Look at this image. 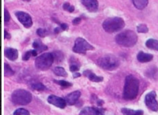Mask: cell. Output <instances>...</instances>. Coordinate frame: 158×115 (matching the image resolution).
Instances as JSON below:
<instances>
[{"instance_id": "ffe728a7", "label": "cell", "mask_w": 158, "mask_h": 115, "mask_svg": "<svg viewBox=\"0 0 158 115\" xmlns=\"http://www.w3.org/2000/svg\"><path fill=\"white\" fill-rule=\"evenodd\" d=\"M146 46L148 49L158 51V41L153 39H150L146 42Z\"/></svg>"}, {"instance_id": "7402d4cb", "label": "cell", "mask_w": 158, "mask_h": 115, "mask_svg": "<svg viewBox=\"0 0 158 115\" xmlns=\"http://www.w3.org/2000/svg\"><path fill=\"white\" fill-rule=\"evenodd\" d=\"M4 76L5 77H10L15 74V71L13 70L9 64L5 63L4 66Z\"/></svg>"}, {"instance_id": "603a6c76", "label": "cell", "mask_w": 158, "mask_h": 115, "mask_svg": "<svg viewBox=\"0 0 158 115\" xmlns=\"http://www.w3.org/2000/svg\"><path fill=\"white\" fill-rule=\"evenodd\" d=\"M31 88L33 90L37 91H45L46 89V86L41 82H40L32 83L31 85Z\"/></svg>"}, {"instance_id": "4fadbf2b", "label": "cell", "mask_w": 158, "mask_h": 115, "mask_svg": "<svg viewBox=\"0 0 158 115\" xmlns=\"http://www.w3.org/2000/svg\"><path fill=\"white\" fill-rule=\"evenodd\" d=\"M79 115H104V114L99 108L92 107H86L81 110Z\"/></svg>"}, {"instance_id": "8d00e7d4", "label": "cell", "mask_w": 158, "mask_h": 115, "mask_svg": "<svg viewBox=\"0 0 158 115\" xmlns=\"http://www.w3.org/2000/svg\"><path fill=\"white\" fill-rule=\"evenodd\" d=\"M62 30L60 28V27H57L56 28H55L54 29V32L56 33H59L60 32V31H61Z\"/></svg>"}, {"instance_id": "ac0fdd59", "label": "cell", "mask_w": 158, "mask_h": 115, "mask_svg": "<svg viewBox=\"0 0 158 115\" xmlns=\"http://www.w3.org/2000/svg\"><path fill=\"white\" fill-rule=\"evenodd\" d=\"M33 48L37 51L41 52L43 51H47L48 49V46L43 44L40 40H36L33 43Z\"/></svg>"}, {"instance_id": "f1b7e54d", "label": "cell", "mask_w": 158, "mask_h": 115, "mask_svg": "<svg viewBox=\"0 0 158 115\" xmlns=\"http://www.w3.org/2000/svg\"><path fill=\"white\" fill-rule=\"evenodd\" d=\"M63 8L64 11H67L70 13L73 12L75 10L74 7L73 5H70V3L68 2L64 3L63 6Z\"/></svg>"}, {"instance_id": "d4e9b609", "label": "cell", "mask_w": 158, "mask_h": 115, "mask_svg": "<svg viewBox=\"0 0 158 115\" xmlns=\"http://www.w3.org/2000/svg\"><path fill=\"white\" fill-rule=\"evenodd\" d=\"M80 65L77 62L74 60L72 61L71 64L70 66V70L72 72H75L78 71L80 69Z\"/></svg>"}, {"instance_id": "f546056e", "label": "cell", "mask_w": 158, "mask_h": 115, "mask_svg": "<svg viewBox=\"0 0 158 115\" xmlns=\"http://www.w3.org/2000/svg\"><path fill=\"white\" fill-rule=\"evenodd\" d=\"M36 33L39 37L42 38H45L48 34V32L46 29L41 28L38 29L37 30Z\"/></svg>"}, {"instance_id": "9c48e42d", "label": "cell", "mask_w": 158, "mask_h": 115, "mask_svg": "<svg viewBox=\"0 0 158 115\" xmlns=\"http://www.w3.org/2000/svg\"><path fill=\"white\" fill-rule=\"evenodd\" d=\"M18 21L25 28L29 29L33 25V21L31 16L28 14L23 11L16 12L15 14Z\"/></svg>"}, {"instance_id": "d6a6232c", "label": "cell", "mask_w": 158, "mask_h": 115, "mask_svg": "<svg viewBox=\"0 0 158 115\" xmlns=\"http://www.w3.org/2000/svg\"><path fill=\"white\" fill-rule=\"evenodd\" d=\"M81 19L79 17H76V18H75L73 20V22H72V23H73V25H78V24L81 23Z\"/></svg>"}, {"instance_id": "e0dca14e", "label": "cell", "mask_w": 158, "mask_h": 115, "mask_svg": "<svg viewBox=\"0 0 158 115\" xmlns=\"http://www.w3.org/2000/svg\"><path fill=\"white\" fill-rule=\"evenodd\" d=\"M121 112L123 115H143L144 111L140 109L134 110L128 108H122Z\"/></svg>"}, {"instance_id": "44dd1931", "label": "cell", "mask_w": 158, "mask_h": 115, "mask_svg": "<svg viewBox=\"0 0 158 115\" xmlns=\"http://www.w3.org/2000/svg\"><path fill=\"white\" fill-rule=\"evenodd\" d=\"M53 73L58 77H66L68 76V74L66 70L62 67H56L53 69Z\"/></svg>"}, {"instance_id": "3957f363", "label": "cell", "mask_w": 158, "mask_h": 115, "mask_svg": "<svg viewBox=\"0 0 158 115\" xmlns=\"http://www.w3.org/2000/svg\"><path fill=\"white\" fill-rule=\"evenodd\" d=\"M125 24L123 18L119 17L107 18L103 22L102 27L107 33H113L122 30Z\"/></svg>"}, {"instance_id": "5bb4252c", "label": "cell", "mask_w": 158, "mask_h": 115, "mask_svg": "<svg viewBox=\"0 0 158 115\" xmlns=\"http://www.w3.org/2000/svg\"><path fill=\"white\" fill-rule=\"evenodd\" d=\"M4 55L10 61H15L18 58L19 53L16 49L8 48L4 50Z\"/></svg>"}, {"instance_id": "7a4b0ae2", "label": "cell", "mask_w": 158, "mask_h": 115, "mask_svg": "<svg viewBox=\"0 0 158 115\" xmlns=\"http://www.w3.org/2000/svg\"><path fill=\"white\" fill-rule=\"evenodd\" d=\"M137 41V35L132 30H125L115 37V41L117 44L127 48L135 46Z\"/></svg>"}, {"instance_id": "7c38bea8", "label": "cell", "mask_w": 158, "mask_h": 115, "mask_svg": "<svg viewBox=\"0 0 158 115\" xmlns=\"http://www.w3.org/2000/svg\"><path fill=\"white\" fill-rule=\"evenodd\" d=\"M81 95V93L79 91H75L66 95L65 98L67 104L73 105L78 101Z\"/></svg>"}, {"instance_id": "2e32d148", "label": "cell", "mask_w": 158, "mask_h": 115, "mask_svg": "<svg viewBox=\"0 0 158 115\" xmlns=\"http://www.w3.org/2000/svg\"><path fill=\"white\" fill-rule=\"evenodd\" d=\"M153 56L150 54L146 53L143 51H140L137 55V58L139 62L141 63H148L153 59Z\"/></svg>"}, {"instance_id": "e575fe53", "label": "cell", "mask_w": 158, "mask_h": 115, "mask_svg": "<svg viewBox=\"0 0 158 115\" xmlns=\"http://www.w3.org/2000/svg\"><path fill=\"white\" fill-rule=\"evenodd\" d=\"M60 28L63 31L67 30L68 29V25L66 24H62L60 25Z\"/></svg>"}, {"instance_id": "484cf974", "label": "cell", "mask_w": 158, "mask_h": 115, "mask_svg": "<svg viewBox=\"0 0 158 115\" xmlns=\"http://www.w3.org/2000/svg\"><path fill=\"white\" fill-rule=\"evenodd\" d=\"M13 115H30V112L27 109L19 108L15 111Z\"/></svg>"}, {"instance_id": "6da1fadb", "label": "cell", "mask_w": 158, "mask_h": 115, "mask_svg": "<svg viewBox=\"0 0 158 115\" xmlns=\"http://www.w3.org/2000/svg\"><path fill=\"white\" fill-rule=\"evenodd\" d=\"M139 82L136 77L132 75L127 76L125 80L123 97L127 101L133 100L137 96Z\"/></svg>"}, {"instance_id": "8992f818", "label": "cell", "mask_w": 158, "mask_h": 115, "mask_svg": "<svg viewBox=\"0 0 158 115\" xmlns=\"http://www.w3.org/2000/svg\"><path fill=\"white\" fill-rule=\"evenodd\" d=\"M54 57L53 54L46 53L36 58L35 61L36 67L40 70H48L53 64Z\"/></svg>"}, {"instance_id": "5b68a950", "label": "cell", "mask_w": 158, "mask_h": 115, "mask_svg": "<svg viewBox=\"0 0 158 115\" xmlns=\"http://www.w3.org/2000/svg\"><path fill=\"white\" fill-rule=\"evenodd\" d=\"M98 65L102 69L112 71L116 69L120 65L119 59L112 55H106L100 57L98 61Z\"/></svg>"}, {"instance_id": "836d02e7", "label": "cell", "mask_w": 158, "mask_h": 115, "mask_svg": "<svg viewBox=\"0 0 158 115\" xmlns=\"http://www.w3.org/2000/svg\"><path fill=\"white\" fill-rule=\"evenodd\" d=\"M4 39H10L11 38V36L10 34V33H8V31H6V30H4Z\"/></svg>"}, {"instance_id": "9a60e30c", "label": "cell", "mask_w": 158, "mask_h": 115, "mask_svg": "<svg viewBox=\"0 0 158 115\" xmlns=\"http://www.w3.org/2000/svg\"><path fill=\"white\" fill-rule=\"evenodd\" d=\"M83 75L93 82H99L103 81V77L97 76L90 70H86L83 72Z\"/></svg>"}, {"instance_id": "cb8c5ba5", "label": "cell", "mask_w": 158, "mask_h": 115, "mask_svg": "<svg viewBox=\"0 0 158 115\" xmlns=\"http://www.w3.org/2000/svg\"><path fill=\"white\" fill-rule=\"evenodd\" d=\"M54 82L63 88H69V87H71L73 85V84L71 83V82L64 80H54Z\"/></svg>"}, {"instance_id": "4dcf8cb0", "label": "cell", "mask_w": 158, "mask_h": 115, "mask_svg": "<svg viewBox=\"0 0 158 115\" xmlns=\"http://www.w3.org/2000/svg\"><path fill=\"white\" fill-rule=\"evenodd\" d=\"M31 56H33L32 55V50L26 52L23 55V60L25 61H28L30 59Z\"/></svg>"}, {"instance_id": "30bf717a", "label": "cell", "mask_w": 158, "mask_h": 115, "mask_svg": "<svg viewBox=\"0 0 158 115\" xmlns=\"http://www.w3.org/2000/svg\"><path fill=\"white\" fill-rule=\"evenodd\" d=\"M48 101L49 104L60 108H64L67 105L65 99L53 95L48 97Z\"/></svg>"}, {"instance_id": "83f0119b", "label": "cell", "mask_w": 158, "mask_h": 115, "mask_svg": "<svg viewBox=\"0 0 158 115\" xmlns=\"http://www.w3.org/2000/svg\"><path fill=\"white\" fill-rule=\"evenodd\" d=\"M53 56L54 57V60H56L58 62H61L62 61L64 58V55L60 51H57L53 53Z\"/></svg>"}, {"instance_id": "74e56055", "label": "cell", "mask_w": 158, "mask_h": 115, "mask_svg": "<svg viewBox=\"0 0 158 115\" xmlns=\"http://www.w3.org/2000/svg\"><path fill=\"white\" fill-rule=\"evenodd\" d=\"M23 1L26 2H29L31 0H23Z\"/></svg>"}, {"instance_id": "d590c367", "label": "cell", "mask_w": 158, "mask_h": 115, "mask_svg": "<svg viewBox=\"0 0 158 115\" xmlns=\"http://www.w3.org/2000/svg\"><path fill=\"white\" fill-rule=\"evenodd\" d=\"M81 75L80 73H75L73 75V77L74 78H77L79 77H81Z\"/></svg>"}, {"instance_id": "ba28073f", "label": "cell", "mask_w": 158, "mask_h": 115, "mask_svg": "<svg viewBox=\"0 0 158 115\" xmlns=\"http://www.w3.org/2000/svg\"><path fill=\"white\" fill-rule=\"evenodd\" d=\"M156 92L154 91H152L146 95L145 98V103L146 106L154 112L158 111V103L156 100Z\"/></svg>"}, {"instance_id": "277c9868", "label": "cell", "mask_w": 158, "mask_h": 115, "mask_svg": "<svg viewBox=\"0 0 158 115\" xmlns=\"http://www.w3.org/2000/svg\"><path fill=\"white\" fill-rule=\"evenodd\" d=\"M33 99L32 94L23 89L15 90L12 94V102L16 105H26L31 103Z\"/></svg>"}, {"instance_id": "d6986e66", "label": "cell", "mask_w": 158, "mask_h": 115, "mask_svg": "<svg viewBox=\"0 0 158 115\" xmlns=\"http://www.w3.org/2000/svg\"><path fill=\"white\" fill-rule=\"evenodd\" d=\"M134 6L139 10L145 9L148 3V0H132Z\"/></svg>"}, {"instance_id": "4316f807", "label": "cell", "mask_w": 158, "mask_h": 115, "mask_svg": "<svg viewBox=\"0 0 158 115\" xmlns=\"http://www.w3.org/2000/svg\"><path fill=\"white\" fill-rule=\"evenodd\" d=\"M137 31L140 33H147L148 32V28L146 25L141 24L139 25L137 27Z\"/></svg>"}, {"instance_id": "52a82bcc", "label": "cell", "mask_w": 158, "mask_h": 115, "mask_svg": "<svg viewBox=\"0 0 158 115\" xmlns=\"http://www.w3.org/2000/svg\"><path fill=\"white\" fill-rule=\"evenodd\" d=\"M93 50H94V47L85 39L81 38H77L73 48L74 52L81 54H85L87 51Z\"/></svg>"}, {"instance_id": "1f68e13d", "label": "cell", "mask_w": 158, "mask_h": 115, "mask_svg": "<svg viewBox=\"0 0 158 115\" xmlns=\"http://www.w3.org/2000/svg\"><path fill=\"white\" fill-rule=\"evenodd\" d=\"M4 22L5 23H7V22H9L10 20V15L9 11L6 8H4Z\"/></svg>"}, {"instance_id": "8fae6325", "label": "cell", "mask_w": 158, "mask_h": 115, "mask_svg": "<svg viewBox=\"0 0 158 115\" xmlns=\"http://www.w3.org/2000/svg\"><path fill=\"white\" fill-rule=\"evenodd\" d=\"M82 2L89 11L95 12L98 11L99 3L97 0H82Z\"/></svg>"}]
</instances>
